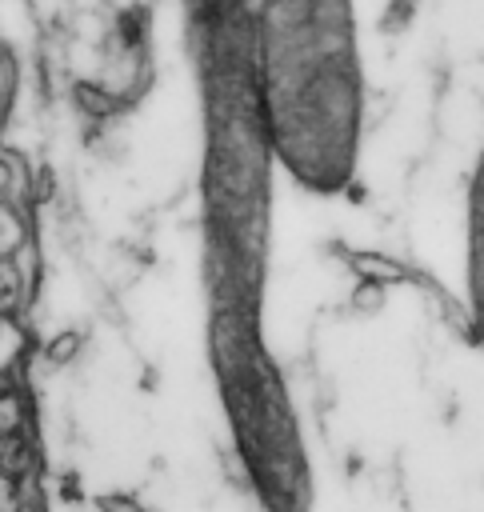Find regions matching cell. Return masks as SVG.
Instances as JSON below:
<instances>
[{"label":"cell","instance_id":"6da1fadb","mask_svg":"<svg viewBox=\"0 0 484 512\" xmlns=\"http://www.w3.org/2000/svg\"><path fill=\"white\" fill-rule=\"evenodd\" d=\"M256 32L272 148L304 180H344L364 112L356 0H256Z\"/></svg>","mask_w":484,"mask_h":512},{"label":"cell","instance_id":"7a4b0ae2","mask_svg":"<svg viewBox=\"0 0 484 512\" xmlns=\"http://www.w3.org/2000/svg\"><path fill=\"white\" fill-rule=\"evenodd\" d=\"M36 428V388L28 368L16 376H0V436L32 432Z\"/></svg>","mask_w":484,"mask_h":512},{"label":"cell","instance_id":"3957f363","mask_svg":"<svg viewBox=\"0 0 484 512\" xmlns=\"http://www.w3.org/2000/svg\"><path fill=\"white\" fill-rule=\"evenodd\" d=\"M36 160H28L24 152L8 148L0 140V200H16L24 208L36 204Z\"/></svg>","mask_w":484,"mask_h":512},{"label":"cell","instance_id":"277c9868","mask_svg":"<svg viewBox=\"0 0 484 512\" xmlns=\"http://www.w3.org/2000/svg\"><path fill=\"white\" fill-rule=\"evenodd\" d=\"M32 352H36V332H32V324L0 312V376L24 372L28 360H32Z\"/></svg>","mask_w":484,"mask_h":512},{"label":"cell","instance_id":"5b68a950","mask_svg":"<svg viewBox=\"0 0 484 512\" xmlns=\"http://www.w3.org/2000/svg\"><path fill=\"white\" fill-rule=\"evenodd\" d=\"M32 240H36V216H32V208H24L16 200H0V260L16 256Z\"/></svg>","mask_w":484,"mask_h":512},{"label":"cell","instance_id":"8992f818","mask_svg":"<svg viewBox=\"0 0 484 512\" xmlns=\"http://www.w3.org/2000/svg\"><path fill=\"white\" fill-rule=\"evenodd\" d=\"M352 272H356V280H360L364 288H388V284H396V280L408 276L404 264H396V260L384 256V252H356V256H352Z\"/></svg>","mask_w":484,"mask_h":512},{"label":"cell","instance_id":"52a82bcc","mask_svg":"<svg viewBox=\"0 0 484 512\" xmlns=\"http://www.w3.org/2000/svg\"><path fill=\"white\" fill-rule=\"evenodd\" d=\"M36 500H44V476L40 480H20V476H8L0 468V512H24Z\"/></svg>","mask_w":484,"mask_h":512}]
</instances>
